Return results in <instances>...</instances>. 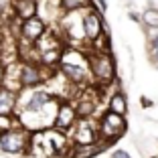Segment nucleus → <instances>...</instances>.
Returning a JSON list of instances; mask_svg holds the SVG:
<instances>
[{"label": "nucleus", "mask_w": 158, "mask_h": 158, "mask_svg": "<svg viewBox=\"0 0 158 158\" xmlns=\"http://www.w3.org/2000/svg\"><path fill=\"white\" fill-rule=\"evenodd\" d=\"M87 65H89L91 83H98L99 87H107L116 81V63H114V57L110 53L89 51Z\"/></svg>", "instance_id": "1"}, {"label": "nucleus", "mask_w": 158, "mask_h": 158, "mask_svg": "<svg viewBox=\"0 0 158 158\" xmlns=\"http://www.w3.org/2000/svg\"><path fill=\"white\" fill-rule=\"evenodd\" d=\"M73 59L75 61H71V57L67 55V51L63 53V57H61V61H59L61 73L65 75L67 81L75 83L77 87H79V85H87L89 81H91V75H89V65H87V53H85V57H81L77 51H75Z\"/></svg>", "instance_id": "2"}, {"label": "nucleus", "mask_w": 158, "mask_h": 158, "mask_svg": "<svg viewBox=\"0 0 158 158\" xmlns=\"http://www.w3.org/2000/svg\"><path fill=\"white\" fill-rule=\"evenodd\" d=\"M126 128H128L126 118L118 116V114H114V112L107 110V112L99 118V122H98V142L107 148L112 142H116V140L124 134Z\"/></svg>", "instance_id": "3"}, {"label": "nucleus", "mask_w": 158, "mask_h": 158, "mask_svg": "<svg viewBox=\"0 0 158 158\" xmlns=\"http://www.w3.org/2000/svg\"><path fill=\"white\" fill-rule=\"evenodd\" d=\"M31 142H33V136L24 128H12V130L0 134V150L6 154H24V156H28L31 154Z\"/></svg>", "instance_id": "4"}, {"label": "nucleus", "mask_w": 158, "mask_h": 158, "mask_svg": "<svg viewBox=\"0 0 158 158\" xmlns=\"http://www.w3.org/2000/svg\"><path fill=\"white\" fill-rule=\"evenodd\" d=\"M45 65H41L39 61H23L19 63V81L20 89H39L47 79L51 77V73H45Z\"/></svg>", "instance_id": "5"}, {"label": "nucleus", "mask_w": 158, "mask_h": 158, "mask_svg": "<svg viewBox=\"0 0 158 158\" xmlns=\"http://www.w3.org/2000/svg\"><path fill=\"white\" fill-rule=\"evenodd\" d=\"M81 23H83V41L87 43V45L93 47L103 35H106V31H103V16L93 8V6L83 12Z\"/></svg>", "instance_id": "6"}, {"label": "nucleus", "mask_w": 158, "mask_h": 158, "mask_svg": "<svg viewBox=\"0 0 158 158\" xmlns=\"http://www.w3.org/2000/svg\"><path fill=\"white\" fill-rule=\"evenodd\" d=\"M47 31H49V24H47L41 16H33V19H28V20H20V27H19L20 39H23L24 43H28L31 47L37 45L47 35Z\"/></svg>", "instance_id": "7"}, {"label": "nucleus", "mask_w": 158, "mask_h": 158, "mask_svg": "<svg viewBox=\"0 0 158 158\" xmlns=\"http://www.w3.org/2000/svg\"><path fill=\"white\" fill-rule=\"evenodd\" d=\"M91 144H98V124H91V120H77L73 132V146Z\"/></svg>", "instance_id": "8"}, {"label": "nucleus", "mask_w": 158, "mask_h": 158, "mask_svg": "<svg viewBox=\"0 0 158 158\" xmlns=\"http://www.w3.org/2000/svg\"><path fill=\"white\" fill-rule=\"evenodd\" d=\"M77 124V114H75V106L69 102L59 103V110H57L55 116V130L57 132H69L71 128H75Z\"/></svg>", "instance_id": "9"}, {"label": "nucleus", "mask_w": 158, "mask_h": 158, "mask_svg": "<svg viewBox=\"0 0 158 158\" xmlns=\"http://www.w3.org/2000/svg\"><path fill=\"white\" fill-rule=\"evenodd\" d=\"M39 0H12V16L19 20H28L37 16Z\"/></svg>", "instance_id": "10"}, {"label": "nucleus", "mask_w": 158, "mask_h": 158, "mask_svg": "<svg viewBox=\"0 0 158 158\" xmlns=\"http://www.w3.org/2000/svg\"><path fill=\"white\" fill-rule=\"evenodd\" d=\"M16 103H19V93L0 87V116H12L16 112Z\"/></svg>", "instance_id": "11"}, {"label": "nucleus", "mask_w": 158, "mask_h": 158, "mask_svg": "<svg viewBox=\"0 0 158 158\" xmlns=\"http://www.w3.org/2000/svg\"><path fill=\"white\" fill-rule=\"evenodd\" d=\"M98 110V102L95 98H87V95H81L75 103V114H77V120H91V116Z\"/></svg>", "instance_id": "12"}, {"label": "nucleus", "mask_w": 158, "mask_h": 158, "mask_svg": "<svg viewBox=\"0 0 158 158\" xmlns=\"http://www.w3.org/2000/svg\"><path fill=\"white\" fill-rule=\"evenodd\" d=\"M61 12L63 14H71V12H81V10L91 8V0H59Z\"/></svg>", "instance_id": "13"}, {"label": "nucleus", "mask_w": 158, "mask_h": 158, "mask_svg": "<svg viewBox=\"0 0 158 158\" xmlns=\"http://www.w3.org/2000/svg\"><path fill=\"white\" fill-rule=\"evenodd\" d=\"M107 107H110V112H114V114H118V116H124L126 118V114H128V102H126V95L122 91L112 93Z\"/></svg>", "instance_id": "14"}, {"label": "nucleus", "mask_w": 158, "mask_h": 158, "mask_svg": "<svg viewBox=\"0 0 158 158\" xmlns=\"http://www.w3.org/2000/svg\"><path fill=\"white\" fill-rule=\"evenodd\" d=\"M140 19L148 28H158V8H146L140 14Z\"/></svg>", "instance_id": "15"}, {"label": "nucleus", "mask_w": 158, "mask_h": 158, "mask_svg": "<svg viewBox=\"0 0 158 158\" xmlns=\"http://www.w3.org/2000/svg\"><path fill=\"white\" fill-rule=\"evenodd\" d=\"M140 106L144 107V110H148V107H152L154 106V102L150 98H144V95H142V98H140Z\"/></svg>", "instance_id": "16"}, {"label": "nucleus", "mask_w": 158, "mask_h": 158, "mask_svg": "<svg viewBox=\"0 0 158 158\" xmlns=\"http://www.w3.org/2000/svg\"><path fill=\"white\" fill-rule=\"evenodd\" d=\"M112 158H132V156L126 152V150H116V152L112 154Z\"/></svg>", "instance_id": "17"}, {"label": "nucleus", "mask_w": 158, "mask_h": 158, "mask_svg": "<svg viewBox=\"0 0 158 158\" xmlns=\"http://www.w3.org/2000/svg\"><path fill=\"white\" fill-rule=\"evenodd\" d=\"M4 75H6V63L0 61V87H2V83H4Z\"/></svg>", "instance_id": "18"}, {"label": "nucleus", "mask_w": 158, "mask_h": 158, "mask_svg": "<svg viewBox=\"0 0 158 158\" xmlns=\"http://www.w3.org/2000/svg\"><path fill=\"white\" fill-rule=\"evenodd\" d=\"M98 2V8H99V14H103L107 10V4H106V0H95Z\"/></svg>", "instance_id": "19"}, {"label": "nucleus", "mask_w": 158, "mask_h": 158, "mask_svg": "<svg viewBox=\"0 0 158 158\" xmlns=\"http://www.w3.org/2000/svg\"><path fill=\"white\" fill-rule=\"evenodd\" d=\"M0 49H2V37H0Z\"/></svg>", "instance_id": "20"}]
</instances>
